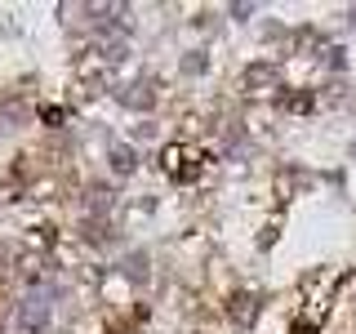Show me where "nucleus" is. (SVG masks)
<instances>
[{"instance_id":"nucleus-1","label":"nucleus","mask_w":356,"mask_h":334,"mask_svg":"<svg viewBox=\"0 0 356 334\" xmlns=\"http://www.w3.org/2000/svg\"><path fill=\"white\" fill-rule=\"evenodd\" d=\"M111 161H116V170H129V165H134V161H129V152H125V148H120V152H111Z\"/></svg>"}]
</instances>
